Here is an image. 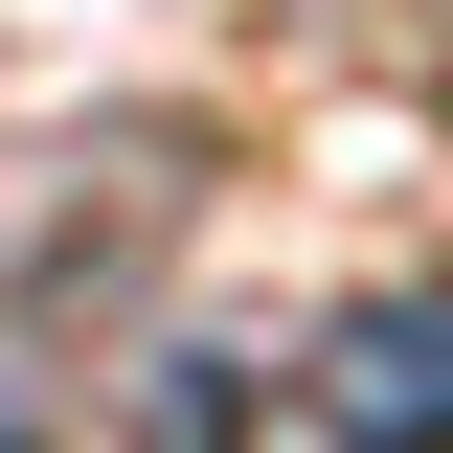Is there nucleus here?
I'll list each match as a JSON object with an SVG mask.
<instances>
[{"label":"nucleus","instance_id":"f257e3e1","mask_svg":"<svg viewBox=\"0 0 453 453\" xmlns=\"http://www.w3.org/2000/svg\"><path fill=\"white\" fill-rule=\"evenodd\" d=\"M295 431H340V453H431V431H453V273L340 295L318 363H295Z\"/></svg>","mask_w":453,"mask_h":453},{"label":"nucleus","instance_id":"f03ea898","mask_svg":"<svg viewBox=\"0 0 453 453\" xmlns=\"http://www.w3.org/2000/svg\"><path fill=\"white\" fill-rule=\"evenodd\" d=\"M250 408H273V386H250L226 340H159V386H136V431H250Z\"/></svg>","mask_w":453,"mask_h":453},{"label":"nucleus","instance_id":"7ed1b4c3","mask_svg":"<svg viewBox=\"0 0 453 453\" xmlns=\"http://www.w3.org/2000/svg\"><path fill=\"white\" fill-rule=\"evenodd\" d=\"M23 431H46V408H23V386H0V453H23Z\"/></svg>","mask_w":453,"mask_h":453}]
</instances>
